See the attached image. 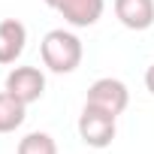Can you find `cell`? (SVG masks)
Wrapping results in <instances>:
<instances>
[{
  "instance_id": "1",
  "label": "cell",
  "mask_w": 154,
  "mask_h": 154,
  "mask_svg": "<svg viewBox=\"0 0 154 154\" xmlns=\"http://www.w3.org/2000/svg\"><path fill=\"white\" fill-rule=\"evenodd\" d=\"M39 54H42V63H45L51 72L66 75V72H72V69H79L85 51H82V39L75 36V33L57 27V30H48V33L42 36Z\"/></svg>"
},
{
  "instance_id": "2",
  "label": "cell",
  "mask_w": 154,
  "mask_h": 154,
  "mask_svg": "<svg viewBox=\"0 0 154 154\" xmlns=\"http://www.w3.org/2000/svg\"><path fill=\"white\" fill-rule=\"evenodd\" d=\"M127 103H130V91H127V85H124L121 79H112V75L97 79V82L88 88V100H85V106L100 109V112L115 115V118L127 109Z\"/></svg>"
},
{
  "instance_id": "3",
  "label": "cell",
  "mask_w": 154,
  "mask_h": 154,
  "mask_svg": "<svg viewBox=\"0 0 154 154\" xmlns=\"http://www.w3.org/2000/svg\"><path fill=\"white\" fill-rule=\"evenodd\" d=\"M118 127H115V115H106L100 109L85 106L79 115V136L88 148H109L115 139Z\"/></svg>"
},
{
  "instance_id": "4",
  "label": "cell",
  "mask_w": 154,
  "mask_h": 154,
  "mask_svg": "<svg viewBox=\"0 0 154 154\" xmlns=\"http://www.w3.org/2000/svg\"><path fill=\"white\" fill-rule=\"evenodd\" d=\"M45 6L60 12L63 21L72 27H91L100 21V15L106 9V0H45Z\"/></svg>"
},
{
  "instance_id": "5",
  "label": "cell",
  "mask_w": 154,
  "mask_h": 154,
  "mask_svg": "<svg viewBox=\"0 0 154 154\" xmlns=\"http://www.w3.org/2000/svg\"><path fill=\"white\" fill-rule=\"evenodd\" d=\"M6 91L12 97H18L24 106H30L45 94V75L36 66H15L6 75Z\"/></svg>"
},
{
  "instance_id": "6",
  "label": "cell",
  "mask_w": 154,
  "mask_h": 154,
  "mask_svg": "<svg viewBox=\"0 0 154 154\" xmlns=\"http://www.w3.org/2000/svg\"><path fill=\"white\" fill-rule=\"evenodd\" d=\"M115 15L127 30H148L154 24V0H115Z\"/></svg>"
},
{
  "instance_id": "7",
  "label": "cell",
  "mask_w": 154,
  "mask_h": 154,
  "mask_svg": "<svg viewBox=\"0 0 154 154\" xmlns=\"http://www.w3.org/2000/svg\"><path fill=\"white\" fill-rule=\"evenodd\" d=\"M24 42H27V27L18 18L0 21V63H15L24 51Z\"/></svg>"
},
{
  "instance_id": "8",
  "label": "cell",
  "mask_w": 154,
  "mask_h": 154,
  "mask_svg": "<svg viewBox=\"0 0 154 154\" xmlns=\"http://www.w3.org/2000/svg\"><path fill=\"white\" fill-rule=\"evenodd\" d=\"M24 115H27V106L3 88V91H0V133L18 130L24 124Z\"/></svg>"
},
{
  "instance_id": "9",
  "label": "cell",
  "mask_w": 154,
  "mask_h": 154,
  "mask_svg": "<svg viewBox=\"0 0 154 154\" xmlns=\"http://www.w3.org/2000/svg\"><path fill=\"white\" fill-rule=\"evenodd\" d=\"M15 154H57V145L48 133H27L21 142H18V151Z\"/></svg>"
},
{
  "instance_id": "10",
  "label": "cell",
  "mask_w": 154,
  "mask_h": 154,
  "mask_svg": "<svg viewBox=\"0 0 154 154\" xmlns=\"http://www.w3.org/2000/svg\"><path fill=\"white\" fill-rule=\"evenodd\" d=\"M145 88H148V91L154 94V63H151V66L145 69Z\"/></svg>"
}]
</instances>
